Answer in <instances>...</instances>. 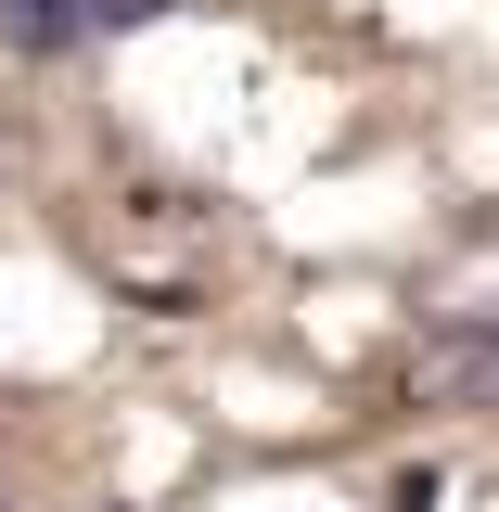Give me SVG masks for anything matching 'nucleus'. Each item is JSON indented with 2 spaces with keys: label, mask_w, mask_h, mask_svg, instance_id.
Masks as SVG:
<instances>
[{
  "label": "nucleus",
  "mask_w": 499,
  "mask_h": 512,
  "mask_svg": "<svg viewBox=\"0 0 499 512\" xmlns=\"http://www.w3.org/2000/svg\"><path fill=\"white\" fill-rule=\"evenodd\" d=\"M423 372H436L448 410H499V308H461V320L436 333V359H423Z\"/></svg>",
  "instance_id": "nucleus-1"
},
{
  "label": "nucleus",
  "mask_w": 499,
  "mask_h": 512,
  "mask_svg": "<svg viewBox=\"0 0 499 512\" xmlns=\"http://www.w3.org/2000/svg\"><path fill=\"white\" fill-rule=\"evenodd\" d=\"M0 39H13V52H90V39H103V13H90V0H0Z\"/></svg>",
  "instance_id": "nucleus-2"
},
{
  "label": "nucleus",
  "mask_w": 499,
  "mask_h": 512,
  "mask_svg": "<svg viewBox=\"0 0 499 512\" xmlns=\"http://www.w3.org/2000/svg\"><path fill=\"white\" fill-rule=\"evenodd\" d=\"M0 512H13V500H0Z\"/></svg>",
  "instance_id": "nucleus-3"
}]
</instances>
